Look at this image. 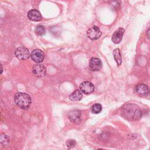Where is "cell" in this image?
Returning a JSON list of instances; mask_svg holds the SVG:
<instances>
[{
	"label": "cell",
	"instance_id": "obj_1",
	"mask_svg": "<svg viewBox=\"0 0 150 150\" xmlns=\"http://www.w3.org/2000/svg\"><path fill=\"white\" fill-rule=\"evenodd\" d=\"M121 115L129 121L138 120L142 116V111L139 107L134 104H125L121 107Z\"/></svg>",
	"mask_w": 150,
	"mask_h": 150
},
{
	"label": "cell",
	"instance_id": "obj_2",
	"mask_svg": "<svg viewBox=\"0 0 150 150\" xmlns=\"http://www.w3.org/2000/svg\"><path fill=\"white\" fill-rule=\"evenodd\" d=\"M14 101L18 107L22 109L26 110L30 106L32 100L30 96L28 94L19 92L14 96Z\"/></svg>",
	"mask_w": 150,
	"mask_h": 150
},
{
	"label": "cell",
	"instance_id": "obj_3",
	"mask_svg": "<svg viewBox=\"0 0 150 150\" xmlns=\"http://www.w3.org/2000/svg\"><path fill=\"white\" fill-rule=\"evenodd\" d=\"M15 56L21 60H26L30 56L29 50L25 46H20L18 47L15 52Z\"/></svg>",
	"mask_w": 150,
	"mask_h": 150
},
{
	"label": "cell",
	"instance_id": "obj_4",
	"mask_svg": "<svg viewBox=\"0 0 150 150\" xmlns=\"http://www.w3.org/2000/svg\"><path fill=\"white\" fill-rule=\"evenodd\" d=\"M32 73L38 77H43L46 74V69L44 65L37 64L33 67Z\"/></svg>",
	"mask_w": 150,
	"mask_h": 150
},
{
	"label": "cell",
	"instance_id": "obj_5",
	"mask_svg": "<svg viewBox=\"0 0 150 150\" xmlns=\"http://www.w3.org/2000/svg\"><path fill=\"white\" fill-rule=\"evenodd\" d=\"M87 35L89 39L92 40H95L98 39L101 36V32L100 31L98 27L94 26L87 30Z\"/></svg>",
	"mask_w": 150,
	"mask_h": 150
},
{
	"label": "cell",
	"instance_id": "obj_6",
	"mask_svg": "<svg viewBox=\"0 0 150 150\" xmlns=\"http://www.w3.org/2000/svg\"><path fill=\"white\" fill-rule=\"evenodd\" d=\"M32 59L37 63L42 62L45 59V54L42 50L40 49H35L30 53Z\"/></svg>",
	"mask_w": 150,
	"mask_h": 150
},
{
	"label": "cell",
	"instance_id": "obj_7",
	"mask_svg": "<svg viewBox=\"0 0 150 150\" xmlns=\"http://www.w3.org/2000/svg\"><path fill=\"white\" fill-rule=\"evenodd\" d=\"M80 90L84 94H88L94 90V86L90 81H83L80 85Z\"/></svg>",
	"mask_w": 150,
	"mask_h": 150
},
{
	"label": "cell",
	"instance_id": "obj_8",
	"mask_svg": "<svg viewBox=\"0 0 150 150\" xmlns=\"http://www.w3.org/2000/svg\"><path fill=\"white\" fill-rule=\"evenodd\" d=\"M28 18L29 20L32 21L38 22V21H40L42 19V16L40 12L39 11L35 9H30L28 12Z\"/></svg>",
	"mask_w": 150,
	"mask_h": 150
},
{
	"label": "cell",
	"instance_id": "obj_9",
	"mask_svg": "<svg viewBox=\"0 0 150 150\" xmlns=\"http://www.w3.org/2000/svg\"><path fill=\"white\" fill-rule=\"evenodd\" d=\"M124 33V29L122 28H119L115 30L112 36V41L115 44H118L121 42Z\"/></svg>",
	"mask_w": 150,
	"mask_h": 150
},
{
	"label": "cell",
	"instance_id": "obj_10",
	"mask_svg": "<svg viewBox=\"0 0 150 150\" xmlns=\"http://www.w3.org/2000/svg\"><path fill=\"white\" fill-rule=\"evenodd\" d=\"M68 118L73 123L77 124L80 122L81 120L80 111L77 110L70 111L68 113Z\"/></svg>",
	"mask_w": 150,
	"mask_h": 150
},
{
	"label": "cell",
	"instance_id": "obj_11",
	"mask_svg": "<svg viewBox=\"0 0 150 150\" xmlns=\"http://www.w3.org/2000/svg\"><path fill=\"white\" fill-rule=\"evenodd\" d=\"M102 63L101 60L96 57H93L90 59L89 63L90 69L93 71H98L101 69Z\"/></svg>",
	"mask_w": 150,
	"mask_h": 150
},
{
	"label": "cell",
	"instance_id": "obj_12",
	"mask_svg": "<svg viewBox=\"0 0 150 150\" xmlns=\"http://www.w3.org/2000/svg\"><path fill=\"white\" fill-rule=\"evenodd\" d=\"M135 90L137 94L141 96H144L148 93L149 88L144 84H139L135 87Z\"/></svg>",
	"mask_w": 150,
	"mask_h": 150
},
{
	"label": "cell",
	"instance_id": "obj_13",
	"mask_svg": "<svg viewBox=\"0 0 150 150\" xmlns=\"http://www.w3.org/2000/svg\"><path fill=\"white\" fill-rule=\"evenodd\" d=\"M83 97V94L80 90H77L74 91L70 96L69 99L72 101H79L81 100Z\"/></svg>",
	"mask_w": 150,
	"mask_h": 150
},
{
	"label": "cell",
	"instance_id": "obj_14",
	"mask_svg": "<svg viewBox=\"0 0 150 150\" xmlns=\"http://www.w3.org/2000/svg\"><path fill=\"white\" fill-rule=\"evenodd\" d=\"M112 55H113L114 59L115 62L117 63V65L120 66L121 63H122V57H121V53H120V49L118 48L115 49L113 50Z\"/></svg>",
	"mask_w": 150,
	"mask_h": 150
},
{
	"label": "cell",
	"instance_id": "obj_15",
	"mask_svg": "<svg viewBox=\"0 0 150 150\" xmlns=\"http://www.w3.org/2000/svg\"><path fill=\"white\" fill-rule=\"evenodd\" d=\"M45 28L42 25H38L35 29V33L38 36H42L45 35Z\"/></svg>",
	"mask_w": 150,
	"mask_h": 150
},
{
	"label": "cell",
	"instance_id": "obj_16",
	"mask_svg": "<svg viewBox=\"0 0 150 150\" xmlns=\"http://www.w3.org/2000/svg\"><path fill=\"white\" fill-rule=\"evenodd\" d=\"M102 110V106L98 103L94 104L91 107V111L94 114H98Z\"/></svg>",
	"mask_w": 150,
	"mask_h": 150
},
{
	"label": "cell",
	"instance_id": "obj_17",
	"mask_svg": "<svg viewBox=\"0 0 150 150\" xmlns=\"http://www.w3.org/2000/svg\"><path fill=\"white\" fill-rule=\"evenodd\" d=\"M0 141H1V143L5 146V145H8V144L9 142V138L8 137V135H6V134H2L1 135Z\"/></svg>",
	"mask_w": 150,
	"mask_h": 150
},
{
	"label": "cell",
	"instance_id": "obj_18",
	"mask_svg": "<svg viewBox=\"0 0 150 150\" xmlns=\"http://www.w3.org/2000/svg\"><path fill=\"white\" fill-rule=\"evenodd\" d=\"M76 142L74 139H69L66 142V145L68 148H71L75 146Z\"/></svg>",
	"mask_w": 150,
	"mask_h": 150
},
{
	"label": "cell",
	"instance_id": "obj_19",
	"mask_svg": "<svg viewBox=\"0 0 150 150\" xmlns=\"http://www.w3.org/2000/svg\"><path fill=\"white\" fill-rule=\"evenodd\" d=\"M147 35H148V37L150 39V28L148 29L147 31Z\"/></svg>",
	"mask_w": 150,
	"mask_h": 150
}]
</instances>
